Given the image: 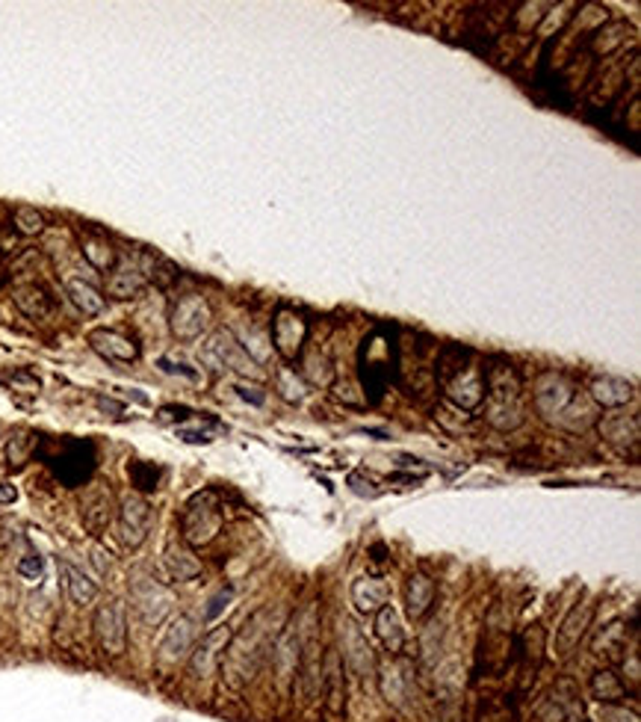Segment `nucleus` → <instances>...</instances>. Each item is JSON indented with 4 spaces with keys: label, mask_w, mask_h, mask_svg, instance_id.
Here are the masks:
<instances>
[{
    "label": "nucleus",
    "mask_w": 641,
    "mask_h": 722,
    "mask_svg": "<svg viewBox=\"0 0 641 722\" xmlns=\"http://www.w3.org/2000/svg\"><path fill=\"white\" fill-rule=\"evenodd\" d=\"M536 409L544 421L568 432H585L597 421L591 397L580 394V388L562 374H544L536 382Z\"/></svg>",
    "instance_id": "1"
},
{
    "label": "nucleus",
    "mask_w": 641,
    "mask_h": 722,
    "mask_svg": "<svg viewBox=\"0 0 641 722\" xmlns=\"http://www.w3.org/2000/svg\"><path fill=\"white\" fill-rule=\"evenodd\" d=\"M266 619H270V613L266 610L254 613L237 634H231L225 652H222V661H219L222 678H225L234 690L245 687L254 675H258V669L266 657V649L272 645V631H270V622Z\"/></svg>",
    "instance_id": "2"
},
{
    "label": "nucleus",
    "mask_w": 641,
    "mask_h": 722,
    "mask_svg": "<svg viewBox=\"0 0 641 722\" xmlns=\"http://www.w3.org/2000/svg\"><path fill=\"white\" fill-rule=\"evenodd\" d=\"M482 382L488 391V409H485L488 423L499 432L517 430L523 418H527V409H523V385L515 367L506 365V361H494L485 370Z\"/></svg>",
    "instance_id": "3"
},
{
    "label": "nucleus",
    "mask_w": 641,
    "mask_h": 722,
    "mask_svg": "<svg viewBox=\"0 0 641 722\" xmlns=\"http://www.w3.org/2000/svg\"><path fill=\"white\" fill-rule=\"evenodd\" d=\"M467 349H455V365L450 358H441V376H444V385H446V394H450V400H455L458 406L462 409H476L479 403L485 400V382L482 376H479V370L473 365H467L464 358Z\"/></svg>",
    "instance_id": "4"
},
{
    "label": "nucleus",
    "mask_w": 641,
    "mask_h": 722,
    "mask_svg": "<svg viewBox=\"0 0 641 722\" xmlns=\"http://www.w3.org/2000/svg\"><path fill=\"white\" fill-rule=\"evenodd\" d=\"M222 527L219 504L213 492H198L180 513V533H184L187 545H207L216 539Z\"/></svg>",
    "instance_id": "5"
},
{
    "label": "nucleus",
    "mask_w": 641,
    "mask_h": 722,
    "mask_svg": "<svg viewBox=\"0 0 641 722\" xmlns=\"http://www.w3.org/2000/svg\"><path fill=\"white\" fill-rule=\"evenodd\" d=\"M198 358L213 370H234V374H243V376H258L261 374V367L249 358V353L240 347V341L228 332V329L213 332L207 338V344L201 347Z\"/></svg>",
    "instance_id": "6"
},
{
    "label": "nucleus",
    "mask_w": 641,
    "mask_h": 722,
    "mask_svg": "<svg viewBox=\"0 0 641 722\" xmlns=\"http://www.w3.org/2000/svg\"><path fill=\"white\" fill-rule=\"evenodd\" d=\"M95 628V640L104 649V654L119 657L127 649V607L122 598H110L104 601L98 610H95L92 619Z\"/></svg>",
    "instance_id": "7"
},
{
    "label": "nucleus",
    "mask_w": 641,
    "mask_h": 722,
    "mask_svg": "<svg viewBox=\"0 0 641 722\" xmlns=\"http://www.w3.org/2000/svg\"><path fill=\"white\" fill-rule=\"evenodd\" d=\"M210 320H213L210 305H207L205 296H198V293L180 296V300L172 305V311H169V329H172V335L184 344L205 335Z\"/></svg>",
    "instance_id": "8"
},
{
    "label": "nucleus",
    "mask_w": 641,
    "mask_h": 722,
    "mask_svg": "<svg viewBox=\"0 0 641 722\" xmlns=\"http://www.w3.org/2000/svg\"><path fill=\"white\" fill-rule=\"evenodd\" d=\"M154 527V509L145 497L131 495L119 506V539L127 548H139Z\"/></svg>",
    "instance_id": "9"
},
{
    "label": "nucleus",
    "mask_w": 641,
    "mask_h": 722,
    "mask_svg": "<svg viewBox=\"0 0 641 722\" xmlns=\"http://www.w3.org/2000/svg\"><path fill=\"white\" fill-rule=\"evenodd\" d=\"M131 596H133V607L148 625H160L172 610V592H169L163 583H157L154 578H136L131 580Z\"/></svg>",
    "instance_id": "10"
},
{
    "label": "nucleus",
    "mask_w": 641,
    "mask_h": 722,
    "mask_svg": "<svg viewBox=\"0 0 641 722\" xmlns=\"http://www.w3.org/2000/svg\"><path fill=\"white\" fill-rule=\"evenodd\" d=\"M192 645H196V622L189 616H178V619L169 622V628L163 631L157 643V663L160 666H175L184 657H189Z\"/></svg>",
    "instance_id": "11"
},
{
    "label": "nucleus",
    "mask_w": 641,
    "mask_h": 722,
    "mask_svg": "<svg viewBox=\"0 0 641 722\" xmlns=\"http://www.w3.org/2000/svg\"><path fill=\"white\" fill-rule=\"evenodd\" d=\"M340 661H343V666L358 678L376 675V666H379L376 652H372V645L367 643L364 631L352 622L343 625V652H340Z\"/></svg>",
    "instance_id": "12"
},
{
    "label": "nucleus",
    "mask_w": 641,
    "mask_h": 722,
    "mask_svg": "<svg viewBox=\"0 0 641 722\" xmlns=\"http://www.w3.org/2000/svg\"><path fill=\"white\" fill-rule=\"evenodd\" d=\"M298 654H302V628H298V622H290L272 640V663L281 684H290L296 678Z\"/></svg>",
    "instance_id": "13"
},
{
    "label": "nucleus",
    "mask_w": 641,
    "mask_h": 722,
    "mask_svg": "<svg viewBox=\"0 0 641 722\" xmlns=\"http://www.w3.org/2000/svg\"><path fill=\"white\" fill-rule=\"evenodd\" d=\"M228 640H231L228 625H219V628H213L210 634L201 636V640L192 645V652H189V672L198 675V678L213 675V669L219 666L222 652H225Z\"/></svg>",
    "instance_id": "14"
},
{
    "label": "nucleus",
    "mask_w": 641,
    "mask_h": 722,
    "mask_svg": "<svg viewBox=\"0 0 641 722\" xmlns=\"http://www.w3.org/2000/svg\"><path fill=\"white\" fill-rule=\"evenodd\" d=\"M323 705L331 717H343L346 714V678H343V661H340L337 649H331L328 657L323 661Z\"/></svg>",
    "instance_id": "15"
},
{
    "label": "nucleus",
    "mask_w": 641,
    "mask_h": 722,
    "mask_svg": "<svg viewBox=\"0 0 641 722\" xmlns=\"http://www.w3.org/2000/svg\"><path fill=\"white\" fill-rule=\"evenodd\" d=\"M591 619H594V604H576V607L562 619L559 631H555V654L571 657L585 636V631H589Z\"/></svg>",
    "instance_id": "16"
},
{
    "label": "nucleus",
    "mask_w": 641,
    "mask_h": 722,
    "mask_svg": "<svg viewBox=\"0 0 641 722\" xmlns=\"http://www.w3.org/2000/svg\"><path fill=\"white\" fill-rule=\"evenodd\" d=\"M376 669H379L381 696L388 699V705L402 710L405 702H408V696H411V666L402 663V661H393V663H384Z\"/></svg>",
    "instance_id": "17"
},
{
    "label": "nucleus",
    "mask_w": 641,
    "mask_h": 722,
    "mask_svg": "<svg viewBox=\"0 0 641 722\" xmlns=\"http://www.w3.org/2000/svg\"><path fill=\"white\" fill-rule=\"evenodd\" d=\"M89 344L98 356L106 361H119V365H131L139 358V347L127 335L115 332V329H95L89 332Z\"/></svg>",
    "instance_id": "18"
},
{
    "label": "nucleus",
    "mask_w": 641,
    "mask_h": 722,
    "mask_svg": "<svg viewBox=\"0 0 641 722\" xmlns=\"http://www.w3.org/2000/svg\"><path fill=\"white\" fill-rule=\"evenodd\" d=\"M600 427V435L618 448L621 453H627V448H636L638 444V415H621V412H612V415H603L597 421Z\"/></svg>",
    "instance_id": "19"
},
{
    "label": "nucleus",
    "mask_w": 641,
    "mask_h": 722,
    "mask_svg": "<svg viewBox=\"0 0 641 722\" xmlns=\"http://www.w3.org/2000/svg\"><path fill=\"white\" fill-rule=\"evenodd\" d=\"M589 397L600 409H624L633 400V385L621 376H597L589 388Z\"/></svg>",
    "instance_id": "20"
},
{
    "label": "nucleus",
    "mask_w": 641,
    "mask_h": 722,
    "mask_svg": "<svg viewBox=\"0 0 641 722\" xmlns=\"http://www.w3.org/2000/svg\"><path fill=\"white\" fill-rule=\"evenodd\" d=\"M60 571H62V589H66V596L74 607H89V604L98 598V583H95L83 569L71 566V562H60Z\"/></svg>",
    "instance_id": "21"
},
{
    "label": "nucleus",
    "mask_w": 641,
    "mask_h": 722,
    "mask_svg": "<svg viewBox=\"0 0 641 722\" xmlns=\"http://www.w3.org/2000/svg\"><path fill=\"white\" fill-rule=\"evenodd\" d=\"M435 596H437L435 580L429 575H423V571H414L408 583H405V607H408L411 619H423L432 610Z\"/></svg>",
    "instance_id": "22"
},
{
    "label": "nucleus",
    "mask_w": 641,
    "mask_h": 722,
    "mask_svg": "<svg viewBox=\"0 0 641 722\" xmlns=\"http://www.w3.org/2000/svg\"><path fill=\"white\" fill-rule=\"evenodd\" d=\"M305 320H298L296 314H278L272 323V341L275 349L287 358H293L298 353V347L305 341Z\"/></svg>",
    "instance_id": "23"
},
{
    "label": "nucleus",
    "mask_w": 641,
    "mask_h": 722,
    "mask_svg": "<svg viewBox=\"0 0 641 722\" xmlns=\"http://www.w3.org/2000/svg\"><path fill=\"white\" fill-rule=\"evenodd\" d=\"M376 634L381 645L388 649L393 657H399L405 652V628H402V619L393 604H384V607L376 613Z\"/></svg>",
    "instance_id": "24"
},
{
    "label": "nucleus",
    "mask_w": 641,
    "mask_h": 722,
    "mask_svg": "<svg viewBox=\"0 0 641 722\" xmlns=\"http://www.w3.org/2000/svg\"><path fill=\"white\" fill-rule=\"evenodd\" d=\"M80 518L92 533H101V530L110 524L113 518V497L104 488H92V492L80 501Z\"/></svg>",
    "instance_id": "25"
},
{
    "label": "nucleus",
    "mask_w": 641,
    "mask_h": 722,
    "mask_svg": "<svg viewBox=\"0 0 641 722\" xmlns=\"http://www.w3.org/2000/svg\"><path fill=\"white\" fill-rule=\"evenodd\" d=\"M163 569L169 580H192L201 575V562L187 545H169L163 554Z\"/></svg>",
    "instance_id": "26"
},
{
    "label": "nucleus",
    "mask_w": 641,
    "mask_h": 722,
    "mask_svg": "<svg viewBox=\"0 0 641 722\" xmlns=\"http://www.w3.org/2000/svg\"><path fill=\"white\" fill-rule=\"evenodd\" d=\"M352 604L358 607V613H379L388 604V587L376 578H358L352 583Z\"/></svg>",
    "instance_id": "27"
},
{
    "label": "nucleus",
    "mask_w": 641,
    "mask_h": 722,
    "mask_svg": "<svg viewBox=\"0 0 641 722\" xmlns=\"http://www.w3.org/2000/svg\"><path fill=\"white\" fill-rule=\"evenodd\" d=\"M589 690L600 705H621L627 699V684L621 681V675H618L615 669H600V672H594Z\"/></svg>",
    "instance_id": "28"
},
{
    "label": "nucleus",
    "mask_w": 641,
    "mask_h": 722,
    "mask_svg": "<svg viewBox=\"0 0 641 722\" xmlns=\"http://www.w3.org/2000/svg\"><path fill=\"white\" fill-rule=\"evenodd\" d=\"M142 288H145V275L136 267H131V264L113 267L110 279H106V293L115 296V300H131V296H136Z\"/></svg>",
    "instance_id": "29"
},
{
    "label": "nucleus",
    "mask_w": 641,
    "mask_h": 722,
    "mask_svg": "<svg viewBox=\"0 0 641 722\" xmlns=\"http://www.w3.org/2000/svg\"><path fill=\"white\" fill-rule=\"evenodd\" d=\"M66 296L69 300L74 302V308H80L83 314H89V317H95V314H101L104 311V296H101V291L95 288V284H89V282H83V279H69L66 282Z\"/></svg>",
    "instance_id": "30"
},
{
    "label": "nucleus",
    "mask_w": 641,
    "mask_h": 722,
    "mask_svg": "<svg viewBox=\"0 0 641 722\" xmlns=\"http://www.w3.org/2000/svg\"><path fill=\"white\" fill-rule=\"evenodd\" d=\"M15 305L27 317H33V320H45V317L53 311V302H50L48 291L39 288V284H27V288H18L15 291Z\"/></svg>",
    "instance_id": "31"
},
{
    "label": "nucleus",
    "mask_w": 641,
    "mask_h": 722,
    "mask_svg": "<svg viewBox=\"0 0 641 722\" xmlns=\"http://www.w3.org/2000/svg\"><path fill=\"white\" fill-rule=\"evenodd\" d=\"M83 258H87L95 270H113L115 267V249L104 240L83 243Z\"/></svg>",
    "instance_id": "32"
},
{
    "label": "nucleus",
    "mask_w": 641,
    "mask_h": 722,
    "mask_svg": "<svg viewBox=\"0 0 641 722\" xmlns=\"http://www.w3.org/2000/svg\"><path fill=\"white\" fill-rule=\"evenodd\" d=\"M275 391L281 394L287 403H302L305 400V382L296 376V370L290 367H284V370H278V376H275Z\"/></svg>",
    "instance_id": "33"
},
{
    "label": "nucleus",
    "mask_w": 641,
    "mask_h": 722,
    "mask_svg": "<svg viewBox=\"0 0 641 722\" xmlns=\"http://www.w3.org/2000/svg\"><path fill=\"white\" fill-rule=\"evenodd\" d=\"M13 222H15V228L21 231V235H27V237H36V235L45 231V219H41V214L36 208H18Z\"/></svg>",
    "instance_id": "34"
},
{
    "label": "nucleus",
    "mask_w": 641,
    "mask_h": 722,
    "mask_svg": "<svg viewBox=\"0 0 641 722\" xmlns=\"http://www.w3.org/2000/svg\"><path fill=\"white\" fill-rule=\"evenodd\" d=\"M536 719L538 722H568V708H564L559 696H547L536 708Z\"/></svg>",
    "instance_id": "35"
},
{
    "label": "nucleus",
    "mask_w": 641,
    "mask_h": 722,
    "mask_svg": "<svg viewBox=\"0 0 641 722\" xmlns=\"http://www.w3.org/2000/svg\"><path fill=\"white\" fill-rule=\"evenodd\" d=\"M18 575L24 578V580H30V583L41 580V575H45V560H41L39 554L21 557V560H18Z\"/></svg>",
    "instance_id": "36"
},
{
    "label": "nucleus",
    "mask_w": 641,
    "mask_h": 722,
    "mask_svg": "<svg viewBox=\"0 0 641 722\" xmlns=\"http://www.w3.org/2000/svg\"><path fill=\"white\" fill-rule=\"evenodd\" d=\"M160 365V370H163V374H172V376H184V379H192L196 382L198 379V370L196 367H189V365H184V361H175V358H160L157 361Z\"/></svg>",
    "instance_id": "37"
},
{
    "label": "nucleus",
    "mask_w": 641,
    "mask_h": 722,
    "mask_svg": "<svg viewBox=\"0 0 641 722\" xmlns=\"http://www.w3.org/2000/svg\"><path fill=\"white\" fill-rule=\"evenodd\" d=\"M600 719L603 722H638L636 710H627L624 705H600Z\"/></svg>",
    "instance_id": "38"
},
{
    "label": "nucleus",
    "mask_w": 641,
    "mask_h": 722,
    "mask_svg": "<svg viewBox=\"0 0 641 722\" xmlns=\"http://www.w3.org/2000/svg\"><path fill=\"white\" fill-rule=\"evenodd\" d=\"M231 598H234V592H231V589H219V596H213V598H210V607H207V613H205V622H213V619H216V616L228 607V601H231Z\"/></svg>",
    "instance_id": "39"
},
{
    "label": "nucleus",
    "mask_w": 641,
    "mask_h": 722,
    "mask_svg": "<svg viewBox=\"0 0 641 722\" xmlns=\"http://www.w3.org/2000/svg\"><path fill=\"white\" fill-rule=\"evenodd\" d=\"M178 439L187 441V444H210V432L205 430H178Z\"/></svg>",
    "instance_id": "40"
},
{
    "label": "nucleus",
    "mask_w": 641,
    "mask_h": 722,
    "mask_svg": "<svg viewBox=\"0 0 641 722\" xmlns=\"http://www.w3.org/2000/svg\"><path fill=\"white\" fill-rule=\"evenodd\" d=\"M237 394H240L243 400L254 403V406H263V400H266V394H263L261 388H249V385H237Z\"/></svg>",
    "instance_id": "41"
},
{
    "label": "nucleus",
    "mask_w": 641,
    "mask_h": 722,
    "mask_svg": "<svg viewBox=\"0 0 641 722\" xmlns=\"http://www.w3.org/2000/svg\"><path fill=\"white\" fill-rule=\"evenodd\" d=\"M104 557H110V554H104V551H98V548L92 551V562H95V569H98L101 575H106V569H110V560H104Z\"/></svg>",
    "instance_id": "42"
},
{
    "label": "nucleus",
    "mask_w": 641,
    "mask_h": 722,
    "mask_svg": "<svg viewBox=\"0 0 641 722\" xmlns=\"http://www.w3.org/2000/svg\"><path fill=\"white\" fill-rule=\"evenodd\" d=\"M18 501V492L9 483H0V504H15Z\"/></svg>",
    "instance_id": "43"
}]
</instances>
